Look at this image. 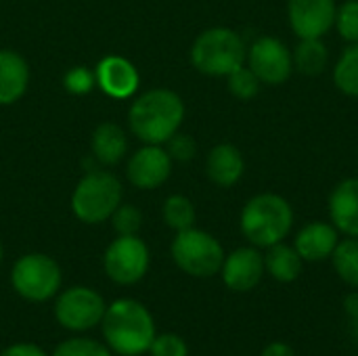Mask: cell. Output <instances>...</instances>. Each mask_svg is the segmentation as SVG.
<instances>
[{"mask_svg":"<svg viewBox=\"0 0 358 356\" xmlns=\"http://www.w3.org/2000/svg\"><path fill=\"white\" fill-rule=\"evenodd\" d=\"M101 329L107 348L120 356H141L149 353L151 342L157 336L149 308L128 298L107 306Z\"/></svg>","mask_w":358,"mask_h":356,"instance_id":"1","label":"cell"},{"mask_svg":"<svg viewBox=\"0 0 358 356\" xmlns=\"http://www.w3.org/2000/svg\"><path fill=\"white\" fill-rule=\"evenodd\" d=\"M130 128L147 145H162L174 136L185 120L182 99L166 88L138 97L130 107Z\"/></svg>","mask_w":358,"mask_h":356,"instance_id":"2","label":"cell"},{"mask_svg":"<svg viewBox=\"0 0 358 356\" xmlns=\"http://www.w3.org/2000/svg\"><path fill=\"white\" fill-rule=\"evenodd\" d=\"M239 227L254 248L281 243L294 227V208L277 193L254 195L241 210Z\"/></svg>","mask_w":358,"mask_h":356,"instance_id":"3","label":"cell"},{"mask_svg":"<svg viewBox=\"0 0 358 356\" xmlns=\"http://www.w3.org/2000/svg\"><path fill=\"white\" fill-rule=\"evenodd\" d=\"M248 48L243 38L229 27H210L201 31L191 46V63L197 71L214 78H227L245 63Z\"/></svg>","mask_w":358,"mask_h":356,"instance_id":"4","label":"cell"},{"mask_svg":"<svg viewBox=\"0 0 358 356\" xmlns=\"http://www.w3.org/2000/svg\"><path fill=\"white\" fill-rule=\"evenodd\" d=\"M122 201V185L109 172H88L71 195L73 214L86 225H99L117 210Z\"/></svg>","mask_w":358,"mask_h":356,"instance_id":"5","label":"cell"},{"mask_svg":"<svg viewBox=\"0 0 358 356\" xmlns=\"http://www.w3.org/2000/svg\"><path fill=\"white\" fill-rule=\"evenodd\" d=\"M172 258L182 273L197 279H208L220 273L224 250L214 235L191 227L176 233L172 241Z\"/></svg>","mask_w":358,"mask_h":356,"instance_id":"6","label":"cell"},{"mask_svg":"<svg viewBox=\"0 0 358 356\" xmlns=\"http://www.w3.org/2000/svg\"><path fill=\"white\" fill-rule=\"evenodd\" d=\"M10 285L27 302H46L59 294L61 269L46 254H25L13 264Z\"/></svg>","mask_w":358,"mask_h":356,"instance_id":"7","label":"cell"},{"mask_svg":"<svg viewBox=\"0 0 358 356\" xmlns=\"http://www.w3.org/2000/svg\"><path fill=\"white\" fill-rule=\"evenodd\" d=\"M107 304L99 292L84 285H73L61 292L55 300V319L71 334H84L101 325Z\"/></svg>","mask_w":358,"mask_h":356,"instance_id":"8","label":"cell"},{"mask_svg":"<svg viewBox=\"0 0 358 356\" xmlns=\"http://www.w3.org/2000/svg\"><path fill=\"white\" fill-rule=\"evenodd\" d=\"M149 248L136 235H120L105 252L103 266L107 277L117 285H134L149 271Z\"/></svg>","mask_w":358,"mask_h":356,"instance_id":"9","label":"cell"},{"mask_svg":"<svg viewBox=\"0 0 358 356\" xmlns=\"http://www.w3.org/2000/svg\"><path fill=\"white\" fill-rule=\"evenodd\" d=\"M248 67L262 84L279 86L294 73V57L285 42L275 36H260L248 48Z\"/></svg>","mask_w":358,"mask_h":356,"instance_id":"10","label":"cell"},{"mask_svg":"<svg viewBox=\"0 0 358 356\" xmlns=\"http://www.w3.org/2000/svg\"><path fill=\"white\" fill-rule=\"evenodd\" d=\"M336 0H287L289 27L298 38H323L336 23Z\"/></svg>","mask_w":358,"mask_h":356,"instance_id":"11","label":"cell"},{"mask_svg":"<svg viewBox=\"0 0 358 356\" xmlns=\"http://www.w3.org/2000/svg\"><path fill=\"white\" fill-rule=\"evenodd\" d=\"M222 281L233 292H250L260 281L264 271V256L258 248H237L229 256H224L222 262Z\"/></svg>","mask_w":358,"mask_h":356,"instance_id":"12","label":"cell"},{"mask_svg":"<svg viewBox=\"0 0 358 356\" xmlns=\"http://www.w3.org/2000/svg\"><path fill=\"white\" fill-rule=\"evenodd\" d=\"M172 172V157L159 145H147L128 162V178L138 189H157Z\"/></svg>","mask_w":358,"mask_h":356,"instance_id":"13","label":"cell"},{"mask_svg":"<svg viewBox=\"0 0 358 356\" xmlns=\"http://www.w3.org/2000/svg\"><path fill=\"white\" fill-rule=\"evenodd\" d=\"M340 241V231L329 222H310L296 235L294 248L304 262H323L331 258Z\"/></svg>","mask_w":358,"mask_h":356,"instance_id":"14","label":"cell"},{"mask_svg":"<svg viewBox=\"0 0 358 356\" xmlns=\"http://www.w3.org/2000/svg\"><path fill=\"white\" fill-rule=\"evenodd\" d=\"M96 84L115 99H128L138 88V71L124 57H105L96 67Z\"/></svg>","mask_w":358,"mask_h":356,"instance_id":"15","label":"cell"},{"mask_svg":"<svg viewBox=\"0 0 358 356\" xmlns=\"http://www.w3.org/2000/svg\"><path fill=\"white\" fill-rule=\"evenodd\" d=\"M331 225L346 237H358V178L338 183L329 195Z\"/></svg>","mask_w":358,"mask_h":356,"instance_id":"16","label":"cell"},{"mask_svg":"<svg viewBox=\"0 0 358 356\" xmlns=\"http://www.w3.org/2000/svg\"><path fill=\"white\" fill-rule=\"evenodd\" d=\"M206 172H208V178L222 187V189H229L233 185H237L245 172V159L241 155V151L231 145V143H222V145H216L210 153H208V159H206Z\"/></svg>","mask_w":358,"mask_h":356,"instance_id":"17","label":"cell"},{"mask_svg":"<svg viewBox=\"0 0 358 356\" xmlns=\"http://www.w3.org/2000/svg\"><path fill=\"white\" fill-rule=\"evenodd\" d=\"M29 69L15 50H0V105L19 101L27 88Z\"/></svg>","mask_w":358,"mask_h":356,"instance_id":"18","label":"cell"},{"mask_svg":"<svg viewBox=\"0 0 358 356\" xmlns=\"http://www.w3.org/2000/svg\"><path fill=\"white\" fill-rule=\"evenodd\" d=\"M266 256H264V271L279 283H292L300 277L302 273V264L304 260L300 258V254L296 252L294 245L287 243H275L271 248H266Z\"/></svg>","mask_w":358,"mask_h":356,"instance_id":"19","label":"cell"},{"mask_svg":"<svg viewBox=\"0 0 358 356\" xmlns=\"http://www.w3.org/2000/svg\"><path fill=\"white\" fill-rule=\"evenodd\" d=\"M126 149H128V141H126V134L120 126L107 122L94 130L92 153L101 164H107V166L117 164L124 157Z\"/></svg>","mask_w":358,"mask_h":356,"instance_id":"20","label":"cell"},{"mask_svg":"<svg viewBox=\"0 0 358 356\" xmlns=\"http://www.w3.org/2000/svg\"><path fill=\"white\" fill-rule=\"evenodd\" d=\"M294 57V69L302 76H321L329 63V50L323 38H300Z\"/></svg>","mask_w":358,"mask_h":356,"instance_id":"21","label":"cell"},{"mask_svg":"<svg viewBox=\"0 0 358 356\" xmlns=\"http://www.w3.org/2000/svg\"><path fill=\"white\" fill-rule=\"evenodd\" d=\"M331 260L338 277L346 285L358 287V237H346L344 241H338Z\"/></svg>","mask_w":358,"mask_h":356,"instance_id":"22","label":"cell"},{"mask_svg":"<svg viewBox=\"0 0 358 356\" xmlns=\"http://www.w3.org/2000/svg\"><path fill=\"white\" fill-rule=\"evenodd\" d=\"M334 84L340 92L358 99V44H348L334 67Z\"/></svg>","mask_w":358,"mask_h":356,"instance_id":"23","label":"cell"},{"mask_svg":"<svg viewBox=\"0 0 358 356\" xmlns=\"http://www.w3.org/2000/svg\"><path fill=\"white\" fill-rule=\"evenodd\" d=\"M164 220L170 229L187 231L195 225V206L185 195H172L164 201Z\"/></svg>","mask_w":358,"mask_h":356,"instance_id":"24","label":"cell"},{"mask_svg":"<svg viewBox=\"0 0 358 356\" xmlns=\"http://www.w3.org/2000/svg\"><path fill=\"white\" fill-rule=\"evenodd\" d=\"M227 82H229L231 94L237 97V99H241V101L254 99L260 92V86H262V82L258 80V76L245 63L241 67H237L235 71H231L227 76Z\"/></svg>","mask_w":358,"mask_h":356,"instance_id":"25","label":"cell"},{"mask_svg":"<svg viewBox=\"0 0 358 356\" xmlns=\"http://www.w3.org/2000/svg\"><path fill=\"white\" fill-rule=\"evenodd\" d=\"M50 356H113V353L107 348V344H101L92 338H69L63 340Z\"/></svg>","mask_w":358,"mask_h":356,"instance_id":"26","label":"cell"},{"mask_svg":"<svg viewBox=\"0 0 358 356\" xmlns=\"http://www.w3.org/2000/svg\"><path fill=\"white\" fill-rule=\"evenodd\" d=\"M334 25L344 42L358 44V0H346L342 6H338Z\"/></svg>","mask_w":358,"mask_h":356,"instance_id":"27","label":"cell"},{"mask_svg":"<svg viewBox=\"0 0 358 356\" xmlns=\"http://www.w3.org/2000/svg\"><path fill=\"white\" fill-rule=\"evenodd\" d=\"M111 222L115 233L120 235H136L143 225V214L134 206H117V210L111 214Z\"/></svg>","mask_w":358,"mask_h":356,"instance_id":"28","label":"cell"},{"mask_svg":"<svg viewBox=\"0 0 358 356\" xmlns=\"http://www.w3.org/2000/svg\"><path fill=\"white\" fill-rule=\"evenodd\" d=\"M149 353L151 356H189V346L176 334H159L153 338Z\"/></svg>","mask_w":358,"mask_h":356,"instance_id":"29","label":"cell"},{"mask_svg":"<svg viewBox=\"0 0 358 356\" xmlns=\"http://www.w3.org/2000/svg\"><path fill=\"white\" fill-rule=\"evenodd\" d=\"M166 151H168V155H170L172 159H176V162H189V159L195 157L197 145H195V141H193L189 134L176 132L174 136L168 138V149H166Z\"/></svg>","mask_w":358,"mask_h":356,"instance_id":"30","label":"cell"},{"mask_svg":"<svg viewBox=\"0 0 358 356\" xmlns=\"http://www.w3.org/2000/svg\"><path fill=\"white\" fill-rule=\"evenodd\" d=\"M94 82H96V78L86 67H73V69H69L67 76H65V80H63L65 88L69 92H73V94H86V92H90L92 86H94Z\"/></svg>","mask_w":358,"mask_h":356,"instance_id":"31","label":"cell"},{"mask_svg":"<svg viewBox=\"0 0 358 356\" xmlns=\"http://www.w3.org/2000/svg\"><path fill=\"white\" fill-rule=\"evenodd\" d=\"M0 356H48L38 344H31V342H17V344H10L6 346Z\"/></svg>","mask_w":358,"mask_h":356,"instance_id":"32","label":"cell"},{"mask_svg":"<svg viewBox=\"0 0 358 356\" xmlns=\"http://www.w3.org/2000/svg\"><path fill=\"white\" fill-rule=\"evenodd\" d=\"M262 356H296L294 348L285 342H273L268 344L264 350H262Z\"/></svg>","mask_w":358,"mask_h":356,"instance_id":"33","label":"cell"},{"mask_svg":"<svg viewBox=\"0 0 358 356\" xmlns=\"http://www.w3.org/2000/svg\"><path fill=\"white\" fill-rule=\"evenodd\" d=\"M352 325H355V332H357V338H358V317H352Z\"/></svg>","mask_w":358,"mask_h":356,"instance_id":"34","label":"cell"},{"mask_svg":"<svg viewBox=\"0 0 358 356\" xmlns=\"http://www.w3.org/2000/svg\"><path fill=\"white\" fill-rule=\"evenodd\" d=\"M0 260H2V245H0Z\"/></svg>","mask_w":358,"mask_h":356,"instance_id":"35","label":"cell"}]
</instances>
